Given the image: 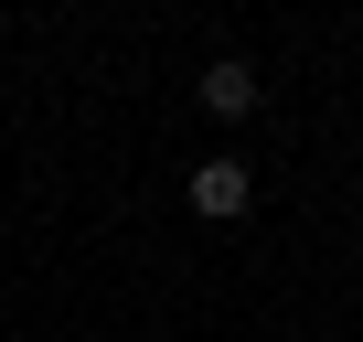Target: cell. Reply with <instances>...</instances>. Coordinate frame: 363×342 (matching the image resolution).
Segmentation results:
<instances>
[{"mask_svg": "<svg viewBox=\"0 0 363 342\" xmlns=\"http://www.w3.org/2000/svg\"><path fill=\"white\" fill-rule=\"evenodd\" d=\"M203 107H214V118H257V65H235V54L203 65Z\"/></svg>", "mask_w": 363, "mask_h": 342, "instance_id": "7a4b0ae2", "label": "cell"}, {"mask_svg": "<svg viewBox=\"0 0 363 342\" xmlns=\"http://www.w3.org/2000/svg\"><path fill=\"white\" fill-rule=\"evenodd\" d=\"M246 204H257V171H246V160H203V171H193V214H203V225H235Z\"/></svg>", "mask_w": 363, "mask_h": 342, "instance_id": "6da1fadb", "label": "cell"}]
</instances>
